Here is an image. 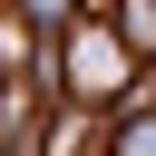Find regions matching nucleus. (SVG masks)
I'll use <instances>...</instances> for the list:
<instances>
[{"mask_svg": "<svg viewBox=\"0 0 156 156\" xmlns=\"http://www.w3.org/2000/svg\"><path fill=\"white\" fill-rule=\"evenodd\" d=\"M49 68H58V107H78V117L107 107V98L117 107L136 98V58H127V39L107 20H68V39L49 49Z\"/></svg>", "mask_w": 156, "mask_h": 156, "instance_id": "nucleus-1", "label": "nucleus"}, {"mask_svg": "<svg viewBox=\"0 0 156 156\" xmlns=\"http://www.w3.org/2000/svg\"><path fill=\"white\" fill-rule=\"evenodd\" d=\"M107 156H156V98H146V88L117 107V127H107Z\"/></svg>", "mask_w": 156, "mask_h": 156, "instance_id": "nucleus-2", "label": "nucleus"}, {"mask_svg": "<svg viewBox=\"0 0 156 156\" xmlns=\"http://www.w3.org/2000/svg\"><path fill=\"white\" fill-rule=\"evenodd\" d=\"M107 29L127 39V58H136V68L156 58V0H117V10H107Z\"/></svg>", "mask_w": 156, "mask_h": 156, "instance_id": "nucleus-3", "label": "nucleus"}, {"mask_svg": "<svg viewBox=\"0 0 156 156\" xmlns=\"http://www.w3.org/2000/svg\"><path fill=\"white\" fill-rule=\"evenodd\" d=\"M10 20H20L29 39H49V49H58V39H68V20H78V0H20Z\"/></svg>", "mask_w": 156, "mask_h": 156, "instance_id": "nucleus-4", "label": "nucleus"}, {"mask_svg": "<svg viewBox=\"0 0 156 156\" xmlns=\"http://www.w3.org/2000/svg\"><path fill=\"white\" fill-rule=\"evenodd\" d=\"M107 10H117V0H78V20H107Z\"/></svg>", "mask_w": 156, "mask_h": 156, "instance_id": "nucleus-5", "label": "nucleus"}]
</instances>
